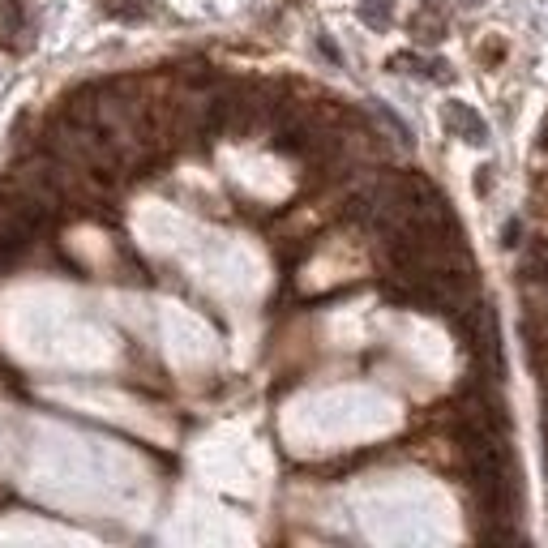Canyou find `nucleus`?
<instances>
[{
	"mask_svg": "<svg viewBox=\"0 0 548 548\" xmlns=\"http://www.w3.org/2000/svg\"><path fill=\"white\" fill-rule=\"evenodd\" d=\"M446 125H450L454 133H459L463 142H471V146H480V142H484V120H480L476 112H471L467 103H450V108H446Z\"/></svg>",
	"mask_w": 548,
	"mask_h": 548,
	"instance_id": "1",
	"label": "nucleus"
},
{
	"mask_svg": "<svg viewBox=\"0 0 548 548\" xmlns=\"http://www.w3.org/2000/svg\"><path fill=\"white\" fill-rule=\"evenodd\" d=\"M519 232H523L519 219H510V223H506V245H519Z\"/></svg>",
	"mask_w": 548,
	"mask_h": 548,
	"instance_id": "5",
	"label": "nucleus"
},
{
	"mask_svg": "<svg viewBox=\"0 0 548 548\" xmlns=\"http://www.w3.org/2000/svg\"><path fill=\"white\" fill-rule=\"evenodd\" d=\"M544 467H548V450H544Z\"/></svg>",
	"mask_w": 548,
	"mask_h": 548,
	"instance_id": "6",
	"label": "nucleus"
},
{
	"mask_svg": "<svg viewBox=\"0 0 548 548\" xmlns=\"http://www.w3.org/2000/svg\"><path fill=\"white\" fill-rule=\"evenodd\" d=\"M103 9L116 13V18H125V22H137L150 13V0H103Z\"/></svg>",
	"mask_w": 548,
	"mask_h": 548,
	"instance_id": "3",
	"label": "nucleus"
},
{
	"mask_svg": "<svg viewBox=\"0 0 548 548\" xmlns=\"http://www.w3.org/2000/svg\"><path fill=\"white\" fill-rule=\"evenodd\" d=\"M523 270L527 279H548V240H531L523 253Z\"/></svg>",
	"mask_w": 548,
	"mask_h": 548,
	"instance_id": "2",
	"label": "nucleus"
},
{
	"mask_svg": "<svg viewBox=\"0 0 548 548\" xmlns=\"http://www.w3.org/2000/svg\"><path fill=\"white\" fill-rule=\"evenodd\" d=\"M360 18L369 26H386L390 22V0H360Z\"/></svg>",
	"mask_w": 548,
	"mask_h": 548,
	"instance_id": "4",
	"label": "nucleus"
}]
</instances>
